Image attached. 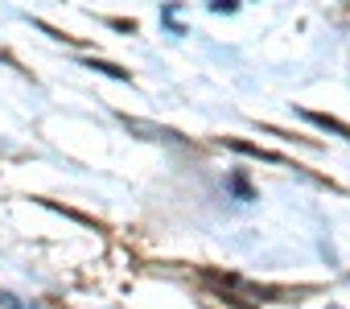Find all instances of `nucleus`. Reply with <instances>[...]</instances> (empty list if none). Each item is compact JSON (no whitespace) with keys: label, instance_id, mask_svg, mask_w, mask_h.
I'll return each instance as SVG.
<instances>
[{"label":"nucleus","instance_id":"f257e3e1","mask_svg":"<svg viewBox=\"0 0 350 309\" xmlns=\"http://www.w3.org/2000/svg\"><path fill=\"white\" fill-rule=\"evenodd\" d=\"M211 9H215V13H235L239 5H231V0H219V5H211Z\"/></svg>","mask_w":350,"mask_h":309},{"label":"nucleus","instance_id":"f03ea898","mask_svg":"<svg viewBox=\"0 0 350 309\" xmlns=\"http://www.w3.org/2000/svg\"><path fill=\"white\" fill-rule=\"evenodd\" d=\"M329 309H342V305H329Z\"/></svg>","mask_w":350,"mask_h":309}]
</instances>
